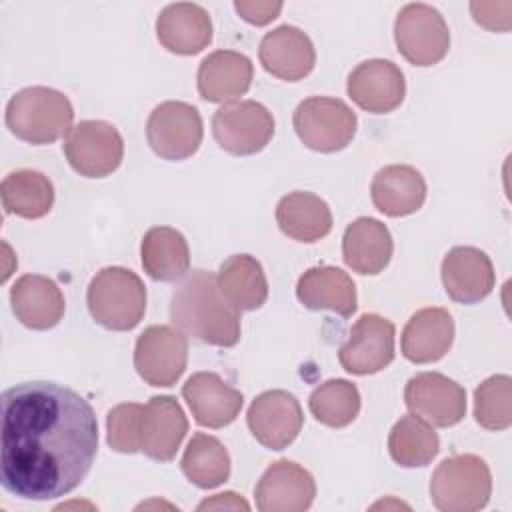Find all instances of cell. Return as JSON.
Returning a JSON list of instances; mask_svg holds the SVG:
<instances>
[{"label": "cell", "instance_id": "6da1fadb", "mask_svg": "<svg viewBox=\"0 0 512 512\" xmlns=\"http://www.w3.org/2000/svg\"><path fill=\"white\" fill-rule=\"evenodd\" d=\"M98 452V420L78 392L34 380L2 392L0 482L24 500L70 494Z\"/></svg>", "mask_w": 512, "mask_h": 512}, {"label": "cell", "instance_id": "7a4b0ae2", "mask_svg": "<svg viewBox=\"0 0 512 512\" xmlns=\"http://www.w3.org/2000/svg\"><path fill=\"white\" fill-rule=\"evenodd\" d=\"M170 320L188 336L218 348L240 342V312L220 294L216 274L208 270L188 272L172 292Z\"/></svg>", "mask_w": 512, "mask_h": 512}, {"label": "cell", "instance_id": "3957f363", "mask_svg": "<svg viewBox=\"0 0 512 512\" xmlns=\"http://www.w3.org/2000/svg\"><path fill=\"white\" fill-rule=\"evenodd\" d=\"M6 128L22 142L44 146L68 136L74 108L66 94L48 86L18 90L6 104Z\"/></svg>", "mask_w": 512, "mask_h": 512}, {"label": "cell", "instance_id": "277c9868", "mask_svg": "<svg viewBox=\"0 0 512 512\" xmlns=\"http://www.w3.org/2000/svg\"><path fill=\"white\" fill-rule=\"evenodd\" d=\"M88 312L106 330H134L146 312L142 278L122 266H106L88 284Z\"/></svg>", "mask_w": 512, "mask_h": 512}, {"label": "cell", "instance_id": "5b68a950", "mask_svg": "<svg viewBox=\"0 0 512 512\" xmlns=\"http://www.w3.org/2000/svg\"><path fill=\"white\" fill-rule=\"evenodd\" d=\"M492 496V474L476 454L444 458L430 478V500L442 512H476Z\"/></svg>", "mask_w": 512, "mask_h": 512}, {"label": "cell", "instance_id": "8992f818", "mask_svg": "<svg viewBox=\"0 0 512 512\" xmlns=\"http://www.w3.org/2000/svg\"><path fill=\"white\" fill-rule=\"evenodd\" d=\"M292 124L306 148L332 154L344 150L354 140L358 118L340 98L310 96L296 106Z\"/></svg>", "mask_w": 512, "mask_h": 512}, {"label": "cell", "instance_id": "52a82bcc", "mask_svg": "<svg viewBox=\"0 0 512 512\" xmlns=\"http://www.w3.org/2000/svg\"><path fill=\"white\" fill-rule=\"evenodd\" d=\"M394 42L410 64L434 66L448 54L450 30L434 6L410 2L396 16Z\"/></svg>", "mask_w": 512, "mask_h": 512}, {"label": "cell", "instance_id": "ba28073f", "mask_svg": "<svg viewBox=\"0 0 512 512\" xmlns=\"http://www.w3.org/2000/svg\"><path fill=\"white\" fill-rule=\"evenodd\" d=\"M212 136L232 156L258 154L274 136L272 112L256 100L222 104L212 116Z\"/></svg>", "mask_w": 512, "mask_h": 512}, {"label": "cell", "instance_id": "9c48e42d", "mask_svg": "<svg viewBox=\"0 0 512 512\" xmlns=\"http://www.w3.org/2000/svg\"><path fill=\"white\" fill-rule=\"evenodd\" d=\"M204 126L196 106L182 100L158 104L146 122V140L156 156L178 162L194 156L202 144Z\"/></svg>", "mask_w": 512, "mask_h": 512}, {"label": "cell", "instance_id": "30bf717a", "mask_svg": "<svg viewBox=\"0 0 512 512\" xmlns=\"http://www.w3.org/2000/svg\"><path fill=\"white\" fill-rule=\"evenodd\" d=\"M64 156L74 172L86 178L110 176L124 158L120 132L104 120H82L64 138Z\"/></svg>", "mask_w": 512, "mask_h": 512}, {"label": "cell", "instance_id": "8fae6325", "mask_svg": "<svg viewBox=\"0 0 512 512\" xmlns=\"http://www.w3.org/2000/svg\"><path fill=\"white\" fill-rule=\"evenodd\" d=\"M188 364L186 334L168 324L144 328L134 346V368L150 386H174Z\"/></svg>", "mask_w": 512, "mask_h": 512}, {"label": "cell", "instance_id": "7c38bea8", "mask_svg": "<svg viewBox=\"0 0 512 512\" xmlns=\"http://www.w3.org/2000/svg\"><path fill=\"white\" fill-rule=\"evenodd\" d=\"M404 402L412 414L436 428H450L466 416V390L440 372H420L404 386Z\"/></svg>", "mask_w": 512, "mask_h": 512}, {"label": "cell", "instance_id": "4fadbf2b", "mask_svg": "<svg viewBox=\"0 0 512 512\" xmlns=\"http://www.w3.org/2000/svg\"><path fill=\"white\" fill-rule=\"evenodd\" d=\"M394 324L380 314H362L338 350L340 366L356 376L384 370L394 360Z\"/></svg>", "mask_w": 512, "mask_h": 512}, {"label": "cell", "instance_id": "5bb4252c", "mask_svg": "<svg viewBox=\"0 0 512 512\" xmlns=\"http://www.w3.org/2000/svg\"><path fill=\"white\" fill-rule=\"evenodd\" d=\"M246 424L264 448L284 450L298 438L304 414L300 402L288 390H266L252 400Z\"/></svg>", "mask_w": 512, "mask_h": 512}, {"label": "cell", "instance_id": "9a60e30c", "mask_svg": "<svg viewBox=\"0 0 512 512\" xmlns=\"http://www.w3.org/2000/svg\"><path fill=\"white\" fill-rule=\"evenodd\" d=\"M260 512H304L316 498L314 476L292 460L272 462L254 488Z\"/></svg>", "mask_w": 512, "mask_h": 512}, {"label": "cell", "instance_id": "2e32d148", "mask_svg": "<svg viewBox=\"0 0 512 512\" xmlns=\"http://www.w3.org/2000/svg\"><path fill=\"white\" fill-rule=\"evenodd\" d=\"M346 92L358 108L370 114H388L404 102L406 80L392 60L370 58L348 74Z\"/></svg>", "mask_w": 512, "mask_h": 512}, {"label": "cell", "instance_id": "e0dca14e", "mask_svg": "<svg viewBox=\"0 0 512 512\" xmlns=\"http://www.w3.org/2000/svg\"><path fill=\"white\" fill-rule=\"evenodd\" d=\"M188 432V420L174 396H152L140 414L138 442L140 452L156 462H170L184 436Z\"/></svg>", "mask_w": 512, "mask_h": 512}, {"label": "cell", "instance_id": "ac0fdd59", "mask_svg": "<svg viewBox=\"0 0 512 512\" xmlns=\"http://www.w3.org/2000/svg\"><path fill=\"white\" fill-rule=\"evenodd\" d=\"M440 274L448 298L458 304H476L484 300L496 284L490 256L474 246L450 248L442 260Z\"/></svg>", "mask_w": 512, "mask_h": 512}, {"label": "cell", "instance_id": "d6986e66", "mask_svg": "<svg viewBox=\"0 0 512 512\" xmlns=\"http://www.w3.org/2000/svg\"><path fill=\"white\" fill-rule=\"evenodd\" d=\"M258 58L262 68L274 78L298 82L314 70L316 50L304 30L282 24L264 34L260 40Z\"/></svg>", "mask_w": 512, "mask_h": 512}, {"label": "cell", "instance_id": "ffe728a7", "mask_svg": "<svg viewBox=\"0 0 512 512\" xmlns=\"http://www.w3.org/2000/svg\"><path fill=\"white\" fill-rule=\"evenodd\" d=\"M194 420L204 428H224L232 424L244 404L240 390L224 382L216 372H196L182 386Z\"/></svg>", "mask_w": 512, "mask_h": 512}, {"label": "cell", "instance_id": "44dd1931", "mask_svg": "<svg viewBox=\"0 0 512 512\" xmlns=\"http://www.w3.org/2000/svg\"><path fill=\"white\" fill-rule=\"evenodd\" d=\"M254 78L252 60L236 50H214L198 66L196 86L206 102L228 104L244 96Z\"/></svg>", "mask_w": 512, "mask_h": 512}, {"label": "cell", "instance_id": "7402d4cb", "mask_svg": "<svg viewBox=\"0 0 512 512\" xmlns=\"http://www.w3.org/2000/svg\"><path fill=\"white\" fill-rule=\"evenodd\" d=\"M454 332V320L446 308H422L410 316L402 330V356L412 364L438 362L448 354Z\"/></svg>", "mask_w": 512, "mask_h": 512}, {"label": "cell", "instance_id": "603a6c76", "mask_svg": "<svg viewBox=\"0 0 512 512\" xmlns=\"http://www.w3.org/2000/svg\"><path fill=\"white\" fill-rule=\"evenodd\" d=\"M156 38L172 54L194 56L212 42V18L194 2L168 4L156 18Z\"/></svg>", "mask_w": 512, "mask_h": 512}, {"label": "cell", "instance_id": "cb8c5ba5", "mask_svg": "<svg viewBox=\"0 0 512 512\" xmlns=\"http://www.w3.org/2000/svg\"><path fill=\"white\" fill-rule=\"evenodd\" d=\"M10 306L30 330L54 328L66 310V300L58 284L42 274H24L10 288Z\"/></svg>", "mask_w": 512, "mask_h": 512}, {"label": "cell", "instance_id": "d4e9b609", "mask_svg": "<svg viewBox=\"0 0 512 512\" xmlns=\"http://www.w3.org/2000/svg\"><path fill=\"white\" fill-rule=\"evenodd\" d=\"M296 296L308 310H330L350 318L358 308L356 284L338 266H314L306 270L296 284Z\"/></svg>", "mask_w": 512, "mask_h": 512}, {"label": "cell", "instance_id": "484cf974", "mask_svg": "<svg viewBox=\"0 0 512 512\" xmlns=\"http://www.w3.org/2000/svg\"><path fill=\"white\" fill-rule=\"evenodd\" d=\"M424 176L408 164H388L380 168L370 184L372 204L390 218L414 214L426 200Z\"/></svg>", "mask_w": 512, "mask_h": 512}, {"label": "cell", "instance_id": "4316f807", "mask_svg": "<svg viewBox=\"0 0 512 512\" xmlns=\"http://www.w3.org/2000/svg\"><path fill=\"white\" fill-rule=\"evenodd\" d=\"M394 242L386 224L376 218L360 216L350 222L342 236V258L358 274H380L392 258Z\"/></svg>", "mask_w": 512, "mask_h": 512}, {"label": "cell", "instance_id": "83f0119b", "mask_svg": "<svg viewBox=\"0 0 512 512\" xmlns=\"http://www.w3.org/2000/svg\"><path fill=\"white\" fill-rule=\"evenodd\" d=\"M222 298L236 312H252L268 300V280L262 264L250 254H234L226 258L216 274Z\"/></svg>", "mask_w": 512, "mask_h": 512}, {"label": "cell", "instance_id": "f1b7e54d", "mask_svg": "<svg viewBox=\"0 0 512 512\" xmlns=\"http://www.w3.org/2000/svg\"><path fill=\"white\" fill-rule=\"evenodd\" d=\"M276 224L292 240L318 242L332 230V212L318 194L296 190L276 204Z\"/></svg>", "mask_w": 512, "mask_h": 512}, {"label": "cell", "instance_id": "f546056e", "mask_svg": "<svg viewBox=\"0 0 512 512\" xmlns=\"http://www.w3.org/2000/svg\"><path fill=\"white\" fill-rule=\"evenodd\" d=\"M144 272L156 282H176L190 272V248L182 232L172 226L150 228L140 244Z\"/></svg>", "mask_w": 512, "mask_h": 512}, {"label": "cell", "instance_id": "4dcf8cb0", "mask_svg": "<svg viewBox=\"0 0 512 512\" xmlns=\"http://www.w3.org/2000/svg\"><path fill=\"white\" fill-rule=\"evenodd\" d=\"M0 198L6 214L26 220L46 216L54 206V186L50 178L38 170L22 168L10 172L0 184Z\"/></svg>", "mask_w": 512, "mask_h": 512}, {"label": "cell", "instance_id": "1f68e13d", "mask_svg": "<svg viewBox=\"0 0 512 512\" xmlns=\"http://www.w3.org/2000/svg\"><path fill=\"white\" fill-rule=\"evenodd\" d=\"M180 468L194 486L212 490L230 478V454L218 438L196 432L184 448Z\"/></svg>", "mask_w": 512, "mask_h": 512}, {"label": "cell", "instance_id": "d6a6232c", "mask_svg": "<svg viewBox=\"0 0 512 512\" xmlns=\"http://www.w3.org/2000/svg\"><path fill=\"white\" fill-rule=\"evenodd\" d=\"M388 452L404 468L428 466L440 452V438L428 422L416 414H406L388 434Z\"/></svg>", "mask_w": 512, "mask_h": 512}, {"label": "cell", "instance_id": "836d02e7", "mask_svg": "<svg viewBox=\"0 0 512 512\" xmlns=\"http://www.w3.org/2000/svg\"><path fill=\"white\" fill-rule=\"evenodd\" d=\"M308 408L320 424L344 428L352 424L360 412V392L350 380L330 378L312 390Z\"/></svg>", "mask_w": 512, "mask_h": 512}, {"label": "cell", "instance_id": "e575fe53", "mask_svg": "<svg viewBox=\"0 0 512 512\" xmlns=\"http://www.w3.org/2000/svg\"><path fill=\"white\" fill-rule=\"evenodd\" d=\"M474 420L494 432L512 424V378L508 374H494L474 390Z\"/></svg>", "mask_w": 512, "mask_h": 512}, {"label": "cell", "instance_id": "d590c367", "mask_svg": "<svg viewBox=\"0 0 512 512\" xmlns=\"http://www.w3.org/2000/svg\"><path fill=\"white\" fill-rule=\"evenodd\" d=\"M142 408L144 404H138V402H122L108 412L106 442L112 450L120 454L140 452L138 428H140Z\"/></svg>", "mask_w": 512, "mask_h": 512}, {"label": "cell", "instance_id": "8d00e7d4", "mask_svg": "<svg viewBox=\"0 0 512 512\" xmlns=\"http://www.w3.org/2000/svg\"><path fill=\"white\" fill-rule=\"evenodd\" d=\"M470 12L476 24L490 32H508L512 26V2H470Z\"/></svg>", "mask_w": 512, "mask_h": 512}, {"label": "cell", "instance_id": "74e56055", "mask_svg": "<svg viewBox=\"0 0 512 512\" xmlns=\"http://www.w3.org/2000/svg\"><path fill=\"white\" fill-rule=\"evenodd\" d=\"M282 8H284V4L278 0L276 2H270V0H256V2L236 0L234 2V10L240 14V18L254 26L270 24L272 20L278 18Z\"/></svg>", "mask_w": 512, "mask_h": 512}, {"label": "cell", "instance_id": "f35d334b", "mask_svg": "<svg viewBox=\"0 0 512 512\" xmlns=\"http://www.w3.org/2000/svg\"><path fill=\"white\" fill-rule=\"evenodd\" d=\"M250 510V504L240 498V494L236 492H222V494H214L212 498H206L198 504V510Z\"/></svg>", "mask_w": 512, "mask_h": 512}]
</instances>
